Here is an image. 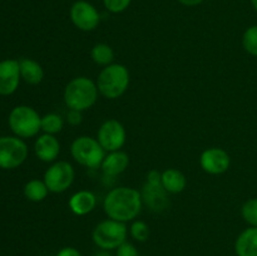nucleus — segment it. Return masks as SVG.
I'll return each instance as SVG.
<instances>
[{"label": "nucleus", "instance_id": "nucleus-17", "mask_svg": "<svg viewBox=\"0 0 257 256\" xmlns=\"http://www.w3.org/2000/svg\"><path fill=\"white\" fill-rule=\"evenodd\" d=\"M236 256H257V227L248 226L235 241Z\"/></svg>", "mask_w": 257, "mask_h": 256}, {"label": "nucleus", "instance_id": "nucleus-32", "mask_svg": "<svg viewBox=\"0 0 257 256\" xmlns=\"http://www.w3.org/2000/svg\"><path fill=\"white\" fill-rule=\"evenodd\" d=\"M251 4H252L253 9H255L257 12V0H251Z\"/></svg>", "mask_w": 257, "mask_h": 256}, {"label": "nucleus", "instance_id": "nucleus-11", "mask_svg": "<svg viewBox=\"0 0 257 256\" xmlns=\"http://www.w3.org/2000/svg\"><path fill=\"white\" fill-rule=\"evenodd\" d=\"M69 17L75 28L82 32H92L99 25L100 15L94 5L85 0H78L72 5Z\"/></svg>", "mask_w": 257, "mask_h": 256}, {"label": "nucleus", "instance_id": "nucleus-7", "mask_svg": "<svg viewBox=\"0 0 257 256\" xmlns=\"http://www.w3.org/2000/svg\"><path fill=\"white\" fill-rule=\"evenodd\" d=\"M141 195L143 203H146L153 212H162L167 208L170 203L168 192L162 186V175L160 171L152 170L147 173Z\"/></svg>", "mask_w": 257, "mask_h": 256}, {"label": "nucleus", "instance_id": "nucleus-14", "mask_svg": "<svg viewBox=\"0 0 257 256\" xmlns=\"http://www.w3.org/2000/svg\"><path fill=\"white\" fill-rule=\"evenodd\" d=\"M35 156L39 161L45 163H53L57 161L60 153V142L54 135L43 133L35 140Z\"/></svg>", "mask_w": 257, "mask_h": 256}, {"label": "nucleus", "instance_id": "nucleus-8", "mask_svg": "<svg viewBox=\"0 0 257 256\" xmlns=\"http://www.w3.org/2000/svg\"><path fill=\"white\" fill-rule=\"evenodd\" d=\"M75 171L72 163L68 161H55L47 168L43 181L49 192L63 193L73 185Z\"/></svg>", "mask_w": 257, "mask_h": 256}, {"label": "nucleus", "instance_id": "nucleus-10", "mask_svg": "<svg viewBox=\"0 0 257 256\" xmlns=\"http://www.w3.org/2000/svg\"><path fill=\"white\" fill-rule=\"evenodd\" d=\"M127 133L125 128L119 120L107 119L100 124L97 132V140L105 152L119 151L124 146Z\"/></svg>", "mask_w": 257, "mask_h": 256}, {"label": "nucleus", "instance_id": "nucleus-20", "mask_svg": "<svg viewBox=\"0 0 257 256\" xmlns=\"http://www.w3.org/2000/svg\"><path fill=\"white\" fill-rule=\"evenodd\" d=\"M90 58H92L95 64L104 68L107 65L112 64L113 60H114V50L109 44L97 43L90 49Z\"/></svg>", "mask_w": 257, "mask_h": 256}, {"label": "nucleus", "instance_id": "nucleus-16", "mask_svg": "<svg viewBox=\"0 0 257 256\" xmlns=\"http://www.w3.org/2000/svg\"><path fill=\"white\" fill-rule=\"evenodd\" d=\"M69 210L77 216H85L97 207V196L89 190L77 191L68 201Z\"/></svg>", "mask_w": 257, "mask_h": 256}, {"label": "nucleus", "instance_id": "nucleus-23", "mask_svg": "<svg viewBox=\"0 0 257 256\" xmlns=\"http://www.w3.org/2000/svg\"><path fill=\"white\" fill-rule=\"evenodd\" d=\"M128 231H130V235L132 236V238H135L138 242H146L151 235L150 226L142 220L132 221Z\"/></svg>", "mask_w": 257, "mask_h": 256}, {"label": "nucleus", "instance_id": "nucleus-5", "mask_svg": "<svg viewBox=\"0 0 257 256\" xmlns=\"http://www.w3.org/2000/svg\"><path fill=\"white\" fill-rule=\"evenodd\" d=\"M8 123L17 137L32 138L42 131V115L30 105H17L9 113Z\"/></svg>", "mask_w": 257, "mask_h": 256}, {"label": "nucleus", "instance_id": "nucleus-2", "mask_svg": "<svg viewBox=\"0 0 257 256\" xmlns=\"http://www.w3.org/2000/svg\"><path fill=\"white\" fill-rule=\"evenodd\" d=\"M98 97H99V90L97 83L84 75L69 80L63 93L65 105L69 109L80 110V112L92 108L97 103Z\"/></svg>", "mask_w": 257, "mask_h": 256}, {"label": "nucleus", "instance_id": "nucleus-24", "mask_svg": "<svg viewBox=\"0 0 257 256\" xmlns=\"http://www.w3.org/2000/svg\"><path fill=\"white\" fill-rule=\"evenodd\" d=\"M242 47L252 57H257V25L247 28L242 35Z\"/></svg>", "mask_w": 257, "mask_h": 256}, {"label": "nucleus", "instance_id": "nucleus-30", "mask_svg": "<svg viewBox=\"0 0 257 256\" xmlns=\"http://www.w3.org/2000/svg\"><path fill=\"white\" fill-rule=\"evenodd\" d=\"M177 2L185 7H196V5H200L203 0H177Z\"/></svg>", "mask_w": 257, "mask_h": 256}, {"label": "nucleus", "instance_id": "nucleus-12", "mask_svg": "<svg viewBox=\"0 0 257 256\" xmlns=\"http://www.w3.org/2000/svg\"><path fill=\"white\" fill-rule=\"evenodd\" d=\"M200 166L208 175H222L230 168L231 157L222 148L211 147L201 153Z\"/></svg>", "mask_w": 257, "mask_h": 256}, {"label": "nucleus", "instance_id": "nucleus-15", "mask_svg": "<svg viewBox=\"0 0 257 256\" xmlns=\"http://www.w3.org/2000/svg\"><path fill=\"white\" fill-rule=\"evenodd\" d=\"M128 166H130V156L123 152L122 150H119L108 152L105 155L102 166H100V170L105 177L113 178L122 175L127 170Z\"/></svg>", "mask_w": 257, "mask_h": 256}, {"label": "nucleus", "instance_id": "nucleus-29", "mask_svg": "<svg viewBox=\"0 0 257 256\" xmlns=\"http://www.w3.org/2000/svg\"><path fill=\"white\" fill-rule=\"evenodd\" d=\"M55 256H82V253L78 248L72 247V246H65V247L60 248Z\"/></svg>", "mask_w": 257, "mask_h": 256}, {"label": "nucleus", "instance_id": "nucleus-9", "mask_svg": "<svg viewBox=\"0 0 257 256\" xmlns=\"http://www.w3.org/2000/svg\"><path fill=\"white\" fill-rule=\"evenodd\" d=\"M28 157V146L17 136L0 137V168L14 170L22 166Z\"/></svg>", "mask_w": 257, "mask_h": 256}, {"label": "nucleus", "instance_id": "nucleus-33", "mask_svg": "<svg viewBox=\"0 0 257 256\" xmlns=\"http://www.w3.org/2000/svg\"><path fill=\"white\" fill-rule=\"evenodd\" d=\"M180 256H185V255H180Z\"/></svg>", "mask_w": 257, "mask_h": 256}, {"label": "nucleus", "instance_id": "nucleus-21", "mask_svg": "<svg viewBox=\"0 0 257 256\" xmlns=\"http://www.w3.org/2000/svg\"><path fill=\"white\" fill-rule=\"evenodd\" d=\"M49 190L44 181L42 180H30L24 186V196L32 202H42L47 198Z\"/></svg>", "mask_w": 257, "mask_h": 256}, {"label": "nucleus", "instance_id": "nucleus-3", "mask_svg": "<svg viewBox=\"0 0 257 256\" xmlns=\"http://www.w3.org/2000/svg\"><path fill=\"white\" fill-rule=\"evenodd\" d=\"M130 70L120 63H112L102 68L95 80L99 94L107 99H117L122 97L130 87Z\"/></svg>", "mask_w": 257, "mask_h": 256}, {"label": "nucleus", "instance_id": "nucleus-18", "mask_svg": "<svg viewBox=\"0 0 257 256\" xmlns=\"http://www.w3.org/2000/svg\"><path fill=\"white\" fill-rule=\"evenodd\" d=\"M19 68L20 77L28 84H40L44 79V70L37 60L30 59V58H22L19 60Z\"/></svg>", "mask_w": 257, "mask_h": 256}, {"label": "nucleus", "instance_id": "nucleus-22", "mask_svg": "<svg viewBox=\"0 0 257 256\" xmlns=\"http://www.w3.org/2000/svg\"><path fill=\"white\" fill-rule=\"evenodd\" d=\"M64 120L58 113H47L42 117V131L48 135H57L62 132Z\"/></svg>", "mask_w": 257, "mask_h": 256}, {"label": "nucleus", "instance_id": "nucleus-1", "mask_svg": "<svg viewBox=\"0 0 257 256\" xmlns=\"http://www.w3.org/2000/svg\"><path fill=\"white\" fill-rule=\"evenodd\" d=\"M142 206L140 191L127 186L112 188L103 201V208L108 218L124 223L135 221L140 216Z\"/></svg>", "mask_w": 257, "mask_h": 256}, {"label": "nucleus", "instance_id": "nucleus-27", "mask_svg": "<svg viewBox=\"0 0 257 256\" xmlns=\"http://www.w3.org/2000/svg\"><path fill=\"white\" fill-rule=\"evenodd\" d=\"M115 256H140V251L133 243L125 241L115 250Z\"/></svg>", "mask_w": 257, "mask_h": 256}, {"label": "nucleus", "instance_id": "nucleus-28", "mask_svg": "<svg viewBox=\"0 0 257 256\" xmlns=\"http://www.w3.org/2000/svg\"><path fill=\"white\" fill-rule=\"evenodd\" d=\"M67 122L70 125H79L83 122V112L75 109H69L67 113Z\"/></svg>", "mask_w": 257, "mask_h": 256}, {"label": "nucleus", "instance_id": "nucleus-31", "mask_svg": "<svg viewBox=\"0 0 257 256\" xmlns=\"http://www.w3.org/2000/svg\"><path fill=\"white\" fill-rule=\"evenodd\" d=\"M94 256H115V255H112V253L107 250H100L98 251V252H95Z\"/></svg>", "mask_w": 257, "mask_h": 256}, {"label": "nucleus", "instance_id": "nucleus-26", "mask_svg": "<svg viewBox=\"0 0 257 256\" xmlns=\"http://www.w3.org/2000/svg\"><path fill=\"white\" fill-rule=\"evenodd\" d=\"M132 0H103L105 9L113 14H118L127 9L131 5Z\"/></svg>", "mask_w": 257, "mask_h": 256}, {"label": "nucleus", "instance_id": "nucleus-4", "mask_svg": "<svg viewBox=\"0 0 257 256\" xmlns=\"http://www.w3.org/2000/svg\"><path fill=\"white\" fill-rule=\"evenodd\" d=\"M70 155L77 163L89 170H98L105 157L104 148L97 138L90 136H79L70 145Z\"/></svg>", "mask_w": 257, "mask_h": 256}, {"label": "nucleus", "instance_id": "nucleus-25", "mask_svg": "<svg viewBox=\"0 0 257 256\" xmlns=\"http://www.w3.org/2000/svg\"><path fill=\"white\" fill-rule=\"evenodd\" d=\"M241 216L250 226L257 227V197L246 201L241 207Z\"/></svg>", "mask_w": 257, "mask_h": 256}, {"label": "nucleus", "instance_id": "nucleus-6", "mask_svg": "<svg viewBox=\"0 0 257 256\" xmlns=\"http://www.w3.org/2000/svg\"><path fill=\"white\" fill-rule=\"evenodd\" d=\"M127 223L107 218L97 223L92 232V240L100 250H117L123 242L127 241Z\"/></svg>", "mask_w": 257, "mask_h": 256}, {"label": "nucleus", "instance_id": "nucleus-19", "mask_svg": "<svg viewBox=\"0 0 257 256\" xmlns=\"http://www.w3.org/2000/svg\"><path fill=\"white\" fill-rule=\"evenodd\" d=\"M162 186L168 193L177 195L187 186V178L177 168H167L162 172Z\"/></svg>", "mask_w": 257, "mask_h": 256}, {"label": "nucleus", "instance_id": "nucleus-13", "mask_svg": "<svg viewBox=\"0 0 257 256\" xmlns=\"http://www.w3.org/2000/svg\"><path fill=\"white\" fill-rule=\"evenodd\" d=\"M20 77L19 60L4 59L0 62V95H10L18 89Z\"/></svg>", "mask_w": 257, "mask_h": 256}]
</instances>
